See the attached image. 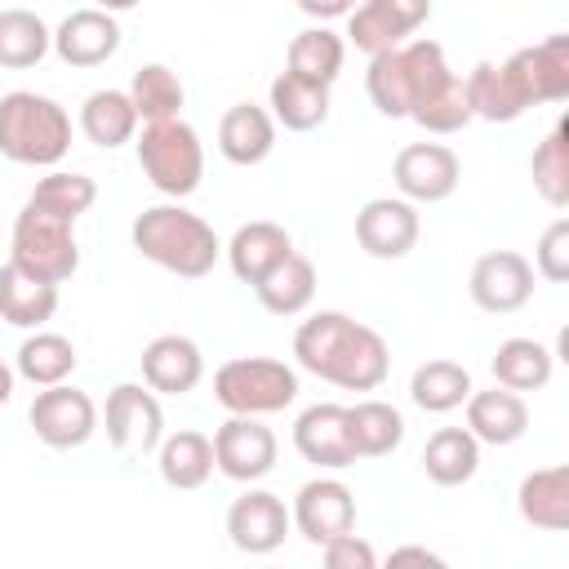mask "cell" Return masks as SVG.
Returning a JSON list of instances; mask_svg holds the SVG:
<instances>
[{
	"instance_id": "cell-15",
	"label": "cell",
	"mask_w": 569,
	"mask_h": 569,
	"mask_svg": "<svg viewBox=\"0 0 569 569\" xmlns=\"http://www.w3.org/2000/svg\"><path fill=\"white\" fill-rule=\"evenodd\" d=\"M418 231H422L418 204H409L405 196H373L356 213V244L378 262H396L413 253Z\"/></svg>"
},
{
	"instance_id": "cell-32",
	"label": "cell",
	"mask_w": 569,
	"mask_h": 569,
	"mask_svg": "<svg viewBox=\"0 0 569 569\" xmlns=\"http://www.w3.org/2000/svg\"><path fill=\"white\" fill-rule=\"evenodd\" d=\"M462 89H467V107H471L476 120L511 124V120H520V116L529 111L525 98L516 93V84H511V76H507L502 62H476V67L467 71Z\"/></svg>"
},
{
	"instance_id": "cell-23",
	"label": "cell",
	"mask_w": 569,
	"mask_h": 569,
	"mask_svg": "<svg viewBox=\"0 0 569 569\" xmlns=\"http://www.w3.org/2000/svg\"><path fill=\"white\" fill-rule=\"evenodd\" d=\"M271 147H276V120H271L267 107L236 102V107L222 111V120H218V151L231 164H240V169L262 164L271 156Z\"/></svg>"
},
{
	"instance_id": "cell-19",
	"label": "cell",
	"mask_w": 569,
	"mask_h": 569,
	"mask_svg": "<svg viewBox=\"0 0 569 569\" xmlns=\"http://www.w3.org/2000/svg\"><path fill=\"white\" fill-rule=\"evenodd\" d=\"M120 40H124V31H120L116 13L89 4V9H76V13H67V18L58 22V31H53V53H58L67 67H102L107 58L120 53Z\"/></svg>"
},
{
	"instance_id": "cell-37",
	"label": "cell",
	"mask_w": 569,
	"mask_h": 569,
	"mask_svg": "<svg viewBox=\"0 0 569 569\" xmlns=\"http://www.w3.org/2000/svg\"><path fill=\"white\" fill-rule=\"evenodd\" d=\"M467 396H471V373L458 360H445V356L418 365L413 378H409V400L422 413H453V409H462Z\"/></svg>"
},
{
	"instance_id": "cell-30",
	"label": "cell",
	"mask_w": 569,
	"mask_h": 569,
	"mask_svg": "<svg viewBox=\"0 0 569 569\" xmlns=\"http://www.w3.org/2000/svg\"><path fill=\"white\" fill-rule=\"evenodd\" d=\"M80 133L111 151V147H124L133 142L138 133V111L129 102V89H93L84 102H80Z\"/></svg>"
},
{
	"instance_id": "cell-46",
	"label": "cell",
	"mask_w": 569,
	"mask_h": 569,
	"mask_svg": "<svg viewBox=\"0 0 569 569\" xmlns=\"http://www.w3.org/2000/svg\"><path fill=\"white\" fill-rule=\"evenodd\" d=\"M13 378H18V373H13V365L0 356V409L13 400Z\"/></svg>"
},
{
	"instance_id": "cell-24",
	"label": "cell",
	"mask_w": 569,
	"mask_h": 569,
	"mask_svg": "<svg viewBox=\"0 0 569 569\" xmlns=\"http://www.w3.org/2000/svg\"><path fill=\"white\" fill-rule=\"evenodd\" d=\"M516 507L525 516V525L547 529V533H565L569 529V467H538L520 480L516 489Z\"/></svg>"
},
{
	"instance_id": "cell-33",
	"label": "cell",
	"mask_w": 569,
	"mask_h": 569,
	"mask_svg": "<svg viewBox=\"0 0 569 569\" xmlns=\"http://www.w3.org/2000/svg\"><path fill=\"white\" fill-rule=\"evenodd\" d=\"M342 62H347V40L338 31H329L325 22L298 31L289 40V53H284V71L289 76H302L311 84H333L338 71H342Z\"/></svg>"
},
{
	"instance_id": "cell-42",
	"label": "cell",
	"mask_w": 569,
	"mask_h": 569,
	"mask_svg": "<svg viewBox=\"0 0 569 569\" xmlns=\"http://www.w3.org/2000/svg\"><path fill=\"white\" fill-rule=\"evenodd\" d=\"M533 276H542V280H551V284H565V280H569V218H556V222L538 236Z\"/></svg>"
},
{
	"instance_id": "cell-29",
	"label": "cell",
	"mask_w": 569,
	"mask_h": 569,
	"mask_svg": "<svg viewBox=\"0 0 569 569\" xmlns=\"http://www.w3.org/2000/svg\"><path fill=\"white\" fill-rule=\"evenodd\" d=\"M489 369H493V382L507 391H542L556 373V351L538 338H507L498 342Z\"/></svg>"
},
{
	"instance_id": "cell-20",
	"label": "cell",
	"mask_w": 569,
	"mask_h": 569,
	"mask_svg": "<svg viewBox=\"0 0 569 569\" xmlns=\"http://www.w3.org/2000/svg\"><path fill=\"white\" fill-rule=\"evenodd\" d=\"M138 365H142V382L156 396H187L204 378V356H200L196 338H187V333H160V338H151L142 347V356H138Z\"/></svg>"
},
{
	"instance_id": "cell-1",
	"label": "cell",
	"mask_w": 569,
	"mask_h": 569,
	"mask_svg": "<svg viewBox=\"0 0 569 569\" xmlns=\"http://www.w3.org/2000/svg\"><path fill=\"white\" fill-rule=\"evenodd\" d=\"M298 369L342 387V391H378L391 373L387 338L347 311H316L293 333Z\"/></svg>"
},
{
	"instance_id": "cell-27",
	"label": "cell",
	"mask_w": 569,
	"mask_h": 569,
	"mask_svg": "<svg viewBox=\"0 0 569 569\" xmlns=\"http://www.w3.org/2000/svg\"><path fill=\"white\" fill-rule=\"evenodd\" d=\"M253 293H258L262 311H271V316H302L316 298V262L293 249L253 284Z\"/></svg>"
},
{
	"instance_id": "cell-38",
	"label": "cell",
	"mask_w": 569,
	"mask_h": 569,
	"mask_svg": "<svg viewBox=\"0 0 569 569\" xmlns=\"http://www.w3.org/2000/svg\"><path fill=\"white\" fill-rule=\"evenodd\" d=\"M129 102H133V111H138L142 124H151V120H173V116H182L187 89H182V80H178L173 67L147 62V67H138L133 80H129Z\"/></svg>"
},
{
	"instance_id": "cell-22",
	"label": "cell",
	"mask_w": 569,
	"mask_h": 569,
	"mask_svg": "<svg viewBox=\"0 0 569 569\" xmlns=\"http://www.w3.org/2000/svg\"><path fill=\"white\" fill-rule=\"evenodd\" d=\"M222 253H227V267H231V276L240 280V284H258L284 253H293V240H289V231L280 227V222H267V218H258V222H244V227H236L231 231V240L222 244Z\"/></svg>"
},
{
	"instance_id": "cell-43",
	"label": "cell",
	"mask_w": 569,
	"mask_h": 569,
	"mask_svg": "<svg viewBox=\"0 0 569 569\" xmlns=\"http://www.w3.org/2000/svg\"><path fill=\"white\" fill-rule=\"evenodd\" d=\"M320 560L329 565V569H373L378 565V556H373V547L360 538V533H338V538H329L325 547H320Z\"/></svg>"
},
{
	"instance_id": "cell-47",
	"label": "cell",
	"mask_w": 569,
	"mask_h": 569,
	"mask_svg": "<svg viewBox=\"0 0 569 569\" xmlns=\"http://www.w3.org/2000/svg\"><path fill=\"white\" fill-rule=\"evenodd\" d=\"M142 0H93V9H107V13H129V9H138Z\"/></svg>"
},
{
	"instance_id": "cell-44",
	"label": "cell",
	"mask_w": 569,
	"mask_h": 569,
	"mask_svg": "<svg viewBox=\"0 0 569 569\" xmlns=\"http://www.w3.org/2000/svg\"><path fill=\"white\" fill-rule=\"evenodd\" d=\"M307 18H316V22H333V18H347L360 0H293Z\"/></svg>"
},
{
	"instance_id": "cell-40",
	"label": "cell",
	"mask_w": 569,
	"mask_h": 569,
	"mask_svg": "<svg viewBox=\"0 0 569 569\" xmlns=\"http://www.w3.org/2000/svg\"><path fill=\"white\" fill-rule=\"evenodd\" d=\"M565 124H556L529 156V178H533V191L551 204V209H565L569 204V142H565Z\"/></svg>"
},
{
	"instance_id": "cell-18",
	"label": "cell",
	"mask_w": 569,
	"mask_h": 569,
	"mask_svg": "<svg viewBox=\"0 0 569 569\" xmlns=\"http://www.w3.org/2000/svg\"><path fill=\"white\" fill-rule=\"evenodd\" d=\"M293 449L302 453V462L320 467V471H342V467H356V445H351V431H347V405H311L298 413L293 422Z\"/></svg>"
},
{
	"instance_id": "cell-41",
	"label": "cell",
	"mask_w": 569,
	"mask_h": 569,
	"mask_svg": "<svg viewBox=\"0 0 569 569\" xmlns=\"http://www.w3.org/2000/svg\"><path fill=\"white\" fill-rule=\"evenodd\" d=\"M413 124H422L427 133H458V129H467L476 116H471V107H467V89H462V80L453 76L445 89H436L422 107H413V116H409Z\"/></svg>"
},
{
	"instance_id": "cell-26",
	"label": "cell",
	"mask_w": 569,
	"mask_h": 569,
	"mask_svg": "<svg viewBox=\"0 0 569 569\" xmlns=\"http://www.w3.org/2000/svg\"><path fill=\"white\" fill-rule=\"evenodd\" d=\"M267 107H271V120L284 124L289 133H311L329 120V84H311L302 76L280 71L267 89Z\"/></svg>"
},
{
	"instance_id": "cell-16",
	"label": "cell",
	"mask_w": 569,
	"mask_h": 569,
	"mask_svg": "<svg viewBox=\"0 0 569 569\" xmlns=\"http://www.w3.org/2000/svg\"><path fill=\"white\" fill-rule=\"evenodd\" d=\"M289 516H293V529L311 547H325L329 538L356 529V493L338 476H316V480L298 485V493L289 502Z\"/></svg>"
},
{
	"instance_id": "cell-5",
	"label": "cell",
	"mask_w": 569,
	"mask_h": 569,
	"mask_svg": "<svg viewBox=\"0 0 569 569\" xmlns=\"http://www.w3.org/2000/svg\"><path fill=\"white\" fill-rule=\"evenodd\" d=\"M133 147H138L142 178L160 196L182 200V196H191L200 187V178H204V142H200V133L182 116L142 124V133H138Z\"/></svg>"
},
{
	"instance_id": "cell-9",
	"label": "cell",
	"mask_w": 569,
	"mask_h": 569,
	"mask_svg": "<svg viewBox=\"0 0 569 569\" xmlns=\"http://www.w3.org/2000/svg\"><path fill=\"white\" fill-rule=\"evenodd\" d=\"M27 422H31L36 440L49 449H80L98 431V405L89 391H80L71 382H53V387L36 391Z\"/></svg>"
},
{
	"instance_id": "cell-39",
	"label": "cell",
	"mask_w": 569,
	"mask_h": 569,
	"mask_svg": "<svg viewBox=\"0 0 569 569\" xmlns=\"http://www.w3.org/2000/svg\"><path fill=\"white\" fill-rule=\"evenodd\" d=\"M27 200H31L36 209H44V213H58V218L76 222L80 213L93 209V200H98V182H93L89 173H76V169H49V173L31 187Z\"/></svg>"
},
{
	"instance_id": "cell-10",
	"label": "cell",
	"mask_w": 569,
	"mask_h": 569,
	"mask_svg": "<svg viewBox=\"0 0 569 569\" xmlns=\"http://www.w3.org/2000/svg\"><path fill=\"white\" fill-rule=\"evenodd\" d=\"M213 471H222L236 485H253L276 467V431L253 413H231L213 436Z\"/></svg>"
},
{
	"instance_id": "cell-8",
	"label": "cell",
	"mask_w": 569,
	"mask_h": 569,
	"mask_svg": "<svg viewBox=\"0 0 569 569\" xmlns=\"http://www.w3.org/2000/svg\"><path fill=\"white\" fill-rule=\"evenodd\" d=\"M107 445L116 453H151L164 440V409L147 382H116L102 409Z\"/></svg>"
},
{
	"instance_id": "cell-36",
	"label": "cell",
	"mask_w": 569,
	"mask_h": 569,
	"mask_svg": "<svg viewBox=\"0 0 569 569\" xmlns=\"http://www.w3.org/2000/svg\"><path fill=\"white\" fill-rule=\"evenodd\" d=\"M53 49V31L31 9H0V67L4 71H31Z\"/></svg>"
},
{
	"instance_id": "cell-21",
	"label": "cell",
	"mask_w": 569,
	"mask_h": 569,
	"mask_svg": "<svg viewBox=\"0 0 569 569\" xmlns=\"http://www.w3.org/2000/svg\"><path fill=\"white\" fill-rule=\"evenodd\" d=\"M467 409V431L480 440V445H516L525 431H529V405L520 391H507V387H489V391H476L462 400Z\"/></svg>"
},
{
	"instance_id": "cell-13",
	"label": "cell",
	"mask_w": 569,
	"mask_h": 569,
	"mask_svg": "<svg viewBox=\"0 0 569 569\" xmlns=\"http://www.w3.org/2000/svg\"><path fill=\"white\" fill-rule=\"evenodd\" d=\"M289 533H293V516H289L284 498L271 493V489H253L249 485L227 507V538L244 556H271L276 547H284Z\"/></svg>"
},
{
	"instance_id": "cell-45",
	"label": "cell",
	"mask_w": 569,
	"mask_h": 569,
	"mask_svg": "<svg viewBox=\"0 0 569 569\" xmlns=\"http://www.w3.org/2000/svg\"><path fill=\"white\" fill-rule=\"evenodd\" d=\"M405 560H418V565H445L436 551H427V547H396L391 551V565H405Z\"/></svg>"
},
{
	"instance_id": "cell-6",
	"label": "cell",
	"mask_w": 569,
	"mask_h": 569,
	"mask_svg": "<svg viewBox=\"0 0 569 569\" xmlns=\"http://www.w3.org/2000/svg\"><path fill=\"white\" fill-rule=\"evenodd\" d=\"M213 400L227 413H280L298 400V369L276 356H236L213 373Z\"/></svg>"
},
{
	"instance_id": "cell-14",
	"label": "cell",
	"mask_w": 569,
	"mask_h": 569,
	"mask_svg": "<svg viewBox=\"0 0 569 569\" xmlns=\"http://www.w3.org/2000/svg\"><path fill=\"white\" fill-rule=\"evenodd\" d=\"M502 67H507L516 93L525 98V107L569 98V36H547L538 44H525Z\"/></svg>"
},
{
	"instance_id": "cell-12",
	"label": "cell",
	"mask_w": 569,
	"mask_h": 569,
	"mask_svg": "<svg viewBox=\"0 0 569 569\" xmlns=\"http://www.w3.org/2000/svg\"><path fill=\"white\" fill-rule=\"evenodd\" d=\"M471 302L489 316H511L533 298V262L516 249H489L471 262L467 276Z\"/></svg>"
},
{
	"instance_id": "cell-34",
	"label": "cell",
	"mask_w": 569,
	"mask_h": 569,
	"mask_svg": "<svg viewBox=\"0 0 569 569\" xmlns=\"http://www.w3.org/2000/svg\"><path fill=\"white\" fill-rule=\"evenodd\" d=\"M76 342L62 338V333H49V329H36L22 338L18 356H13V373L27 378L31 387H53V382H67L76 373Z\"/></svg>"
},
{
	"instance_id": "cell-11",
	"label": "cell",
	"mask_w": 569,
	"mask_h": 569,
	"mask_svg": "<svg viewBox=\"0 0 569 569\" xmlns=\"http://www.w3.org/2000/svg\"><path fill=\"white\" fill-rule=\"evenodd\" d=\"M391 178H396V191L409 204H440V200H449L458 191L462 160L445 142H409V147L396 151Z\"/></svg>"
},
{
	"instance_id": "cell-31",
	"label": "cell",
	"mask_w": 569,
	"mask_h": 569,
	"mask_svg": "<svg viewBox=\"0 0 569 569\" xmlns=\"http://www.w3.org/2000/svg\"><path fill=\"white\" fill-rule=\"evenodd\" d=\"M156 467L169 489H200L213 476V440L204 431H173L156 445Z\"/></svg>"
},
{
	"instance_id": "cell-17",
	"label": "cell",
	"mask_w": 569,
	"mask_h": 569,
	"mask_svg": "<svg viewBox=\"0 0 569 569\" xmlns=\"http://www.w3.org/2000/svg\"><path fill=\"white\" fill-rule=\"evenodd\" d=\"M427 18H431V0H360L347 13V40L373 58L382 49L413 40V31Z\"/></svg>"
},
{
	"instance_id": "cell-3",
	"label": "cell",
	"mask_w": 569,
	"mask_h": 569,
	"mask_svg": "<svg viewBox=\"0 0 569 569\" xmlns=\"http://www.w3.org/2000/svg\"><path fill=\"white\" fill-rule=\"evenodd\" d=\"M449 80H453V71L445 62V49L436 40H427V36L373 53L369 58V71H365L369 102L382 116H391V120H409L413 107H422Z\"/></svg>"
},
{
	"instance_id": "cell-35",
	"label": "cell",
	"mask_w": 569,
	"mask_h": 569,
	"mask_svg": "<svg viewBox=\"0 0 569 569\" xmlns=\"http://www.w3.org/2000/svg\"><path fill=\"white\" fill-rule=\"evenodd\" d=\"M347 431H351L356 458H387L405 440V413L387 400H356L347 405Z\"/></svg>"
},
{
	"instance_id": "cell-7",
	"label": "cell",
	"mask_w": 569,
	"mask_h": 569,
	"mask_svg": "<svg viewBox=\"0 0 569 569\" xmlns=\"http://www.w3.org/2000/svg\"><path fill=\"white\" fill-rule=\"evenodd\" d=\"M9 262H18L22 271L49 280V284H67L80 271V244H76V222L36 209L31 200L18 209L13 218V236H9Z\"/></svg>"
},
{
	"instance_id": "cell-4",
	"label": "cell",
	"mask_w": 569,
	"mask_h": 569,
	"mask_svg": "<svg viewBox=\"0 0 569 569\" xmlns=\"http://www.w3.org/2000/svg\"><path fill=\"white\" fill-rule=\"evenodd\" d=\"M71 151V116L62 102L13 89L0 98V156L31 169H53Z\"/></svg>"
},
{
	"instance_id": "cell-28",
	"label": "cell",
	"mask_w": 569,
	"mask_h": 569,
	"mask_svg": "<svg viewBox=\"0 0 569 569\" xmlns=\"http://www.w3.org/2000/svg\"><path fill=\"white\" fill-rule=\"evenodd\" d=\"M422 471L440 489H458L480 471V440L467 427H440L422 445Z\"/></svg>"
},
{
	"instance_id": "cell-25",
	"label": "cell",
	"mask_w": 569,
	"mask_h": 569,
	"mask_svg": "<svg viewBox=\"0 0 569 569\" xmlns=\"http://www.w3.org/2000/svg\"><path fill=\"white\" fill-rule=\"evenodd\" d=\"M58 311V284L22 271L18 262L0 267V320L13 329H40Z\"/></svg>"
},
{
	"instance_id": "cell-2",
	"label": "cell",
	"mask_w": 569,
	"mask_h": 569,
	"mask_svg": "<svg viewBox=\"0 0 569 569\" xmlns=\"http://www.w3.org/2000/svg\"><path fill=\"white\" fill-rule=\"evenodd\" d=\"M129 240H133V249L147 262H156L160 271L182 276V280L209 276L213 262L222 258L218 231L200 213H191L182 204H151V209H142L133 218V227H129Z\"/></svg>"
}]
</instances>
